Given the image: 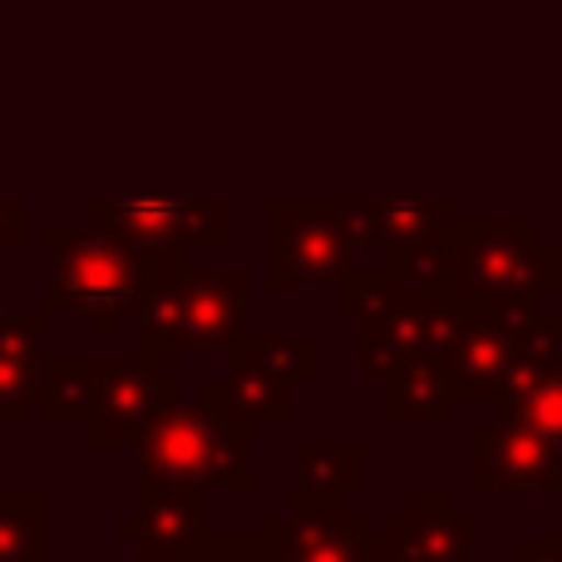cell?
<instances>
[{"instance_id":"cell-1","label":"cell","mask_w":562,"mask_h":562,"mask_svg":"<svg viewBox=\"0 0 562 562\" xmlns=\"http://www.w3.org/2000/svg\"><path fill=\"white\" fill-rule=\"evenodd\" d=\"M435 296L459 316L528 321L543 311V227L538 223H449L439 237Z\"/></svg>"},{"instance_id":"cell-2","label":"cell","mask_w":562,"mask_h":562,"mask_svg":"<svg viewBox=\"0 0 562 562\" xmlns=\"http://www.w3.org/2000/svg\"><path fill=\"white\" fill-rule=\"evenodd\" d=\"M252 311V272L247 267H158L134 306V356L168 366L193 350H227L247 330Z\"/></svg>"},{"instance_id":"cell-3","label":"cell","mask_w":562,"mask_h":562,"mask_svg":"<svg viewBox=\"0 0 562 562\" xmlns=\"http://www.w3.org/2000/svg\"><path fill=\"white\" fill-rule=\"evenodd\" d=\"M134 479L183 488H223L247 494L252 488V425L223 415L213 405H173L154 419L144 439L134 445Z\"/></svg>"},{"instance_id":"cell-4","label":"cell","mask_w":562,"mask_h":562,"mask_svg":"<svg viewBox=\"0 0 562 562\" xmlns=\"http://www.w3.org/2000/svg\"><path fill=\"white\" fill-rule=\"evenodd\" d=\"M49 277H45V316H85L94 336H119V321L134 316L148 277L158 267H144L134 252L109 243L104 233H79L69 223L45 227Z\"/></svg>"},{"instance_id":"cell-5","label":"cell","mask_w":562,"mask_h":562,"mask_svg":"<svg viewBox=\"0 0 562 562\" xmlns=\"http://www.w3.org/2000/svg\"><path fill=\"white\" fill-rule=\"evenodd\" d=\"M223 198H99L89 227L134 252L144 267H183L193 247H227Z\"/></svg>"},{"instance_id":"cell-6","label":"cell","mask_w":562,"mask_h":562,"mask_svg":"<svg viewBox=\"0 0 562 562\" xmlns=\"http://www.w3.org/2000/svg\"><path fill=\"white\" fill-rule=\"evenodd\" d=\"M356 267V243L326 198H277L267 207V291L291 296L301 286H340Z\"/></svg>"},{"instance_id":"cell-7","label":"cell","mask_w":562,"mask_h":562,"mask_svg":"<svg viewBox=\"0 0 562 562\" xmlns=\"http://www.w3.org/2000/svg\"><path fill=\"white\" fill-rule=\"evenodd\" d=\"M356 321H360V375H366L370 385H380V380L395 375L409 360L445 356L459 311L445 306L435 291L390 286V291H380Z\"/></svg>"},{"instance_id":"cell-8","label":"cell","mask_w":562,"mask_h":562,"mask_svg":"<svg viewBox=\"0 0 562 562\" xmlns=\"http://www.w3.org/2000/svg\"><path fill=\"white\" fill-rule=\"evenodd\" d=\"M469 484L474 494H562V445L494 415L469 429Z\"/></svg>"},{"instance_id":"cell-9","label":"cell","mask_w":562,"mask_h":562,"mask_svg":"<svg viewBox=\"0 0 562 562\" xmlns=\"http://www.w3.org/2000/svg\"><path fill=\"white\" fill-rule=\"evenodd\" d=\"M183 405V380L164 375L144 356L99 360V400L89 419L94 449H134L164 409Z\"/></svg>"},{"instance_id":"cell-10","label":"cell","mask_w":562,"mask_h":562,"mask_svg":"<svg viewBox=\"0 0 562 562\" xmlns=\"http://www.w3.org/2000/svg\"><path fill=\"white\" fill-rule=\"evenodd\" d=\"M114 538L134 548L138 562H183L207 538L203 488L134 479V508L114 518Z\"/></svg>"},{"instance_id":"cell-11","label":"cell","mask_w":562,"mask_h":562,"mask_svg":"<svg viewBox=\"0 0 562 562\" xmlns=\"http://www.w3.org/2000/svg\"><path fill=\"white\" fill-rule=\"evenodd\" d=\"M262 543L267 562H375V538L356 514H346L336 498H316L301 488L291 508L272 514Z\"/></svg>"},{"instance_id":"cell-12","label":"cell","mask_w":562,"mask_h":562,"mask_svg":"<svg viewBox=\"0 0 562 562\" xmlns=\"http://www.w3.org/2000/svg\"><path fill=\"white\" fill-rule=\"evenodd\" d=\"M370 538L380 562H474V518L439 488L409 494Z\"/></svg>"},{"instance_id":"cell-13","label":"cell","mask_w":562,"mask_h":562,"mask_svg":"<svg viewBox=\"0 0 562 562\" xmlns=\"http://www.w3.org/2000/svg\"><path fill=\"white\" fill-rule=\"evenodd\" d=\"M518 326V321H514ZM514 326L494 316H459L454 336L445 346V375L454 390V405H494L504 400L514 375Z\"/></svg>"},{"instance_id":"cell-14","label":"cell","mask_w":562,"mask_h":562,"mask_svg":"<svg viewBox=\"0 0 562 562\" xmlns=\"http://www.w3.org/2000/svg\"><path fill=\"white\" fill-rule=\"evenodd\" d=\"M45 311H0V425L15 429L35 409L40 366H45Z\"/></svg>"},{"instance_id":"cell-15","label":"cell","mask_w":562,"mask_h":562,"mask_svg":"<svg viewBox=\"0 0 562 562\" xmlns=\"http://www.w3.org/2000/svg\"><path fill=\"white\" fill-rule=\"evenodd\" d=\"M203 405L223 409L243 425H296V385L257 366H243V360H223V370L203 380Z\"/></svg>"},{"instance_id":"cell-16","label":"cell","mask_w":562,"mask_h":562,"mask_svg":"<svg viewBox=\"0 0 562 562\" xmlns=\"http://www.w3.org/2000/svg\"><path fill=\"white\" fill-rule=\"evenodd\" d=\"M380 419L390 429H439L454 419V390H449L445 360L425 356L400 366L380 380Z\"/></svg>"},{"instance_id":"cell-17","label":"cell","mask_w":562,"mask_h":562,"mask_svg":"<svg viewBox=\"0 0 562 562\" xmlns=\"http://www.w3.org/2000/svg\"><path fill=\"white\" fill-rule=\"evenodd\" d=\"M99 400V360L94 356H55L40 366L35 405L45 409L49 429H89Z\"/></svg>"},{"instance_id":"cell-18","label":"cell","mask_w":562,"mask_h":562,"mask_svg":"<svg viewBox=\"0 0 562 562\" xmlns=\"http://www.w3.org/2000/svg\"><path fill=\"white\" fill-rule=\"evenodd\" d=\"M223 360H243V366H257L277 380H291V385H311L321 375V340L316 336H257V330H237L227 340Z\"/></svg>"},{"instance_id":"cell-19","label":"cell","mask_w":562,"mask_h":562,"mask_svg":"<svg viewBox=\"0 0 562 562\" xmlns=\"http://www.w3.org/2000/svg\"><path fill=\"white\" fill-rule=\"evenodd\" d=\"M498 415L518 419L524 429H533V435L562 445V346L553 350V356L538 360V366L508 390L504 405H498Z\"/></svg>"},{"instance_id":"cell-20","label":"cell","mask_w":562,"mask_h":562,"mask_svg":"<svg viewBox=\"0 0 562 562\" xmlns=\"http://www.w3.org/2000/svg\"><path fill=\"white\" fill-rule=\"evenodd\" d=\"M449 223H454V207H449L445 198H419V203H370V233H375V243L390 247V252L435 243V237H445Z\"/></svg>"},{"instance_id":"cell-21","label":"cell","mask_w":562,"mask_h":562,"mask_svg":"<svg viewBox=\"0 0 562 562\" xmlns=\"http://www.w3.org/2000/svg\"><path fill=\"white\" fill-rule=\"evenodd\" d=\"M366 484V454L356 445H306L296 459V488L316 498H356Z\"/></svg>"},{"instance_id":"cell-22","label":"cell","mask_w":562,"mask_h":562,"mask_svg":"<svg viewBox=\"0 0 562 562\" xmlns=\"http://www.w3.org/2000/svg\"><path fill=\"white\" fill-rule=\"evenodd\" d=\"M0 562H49L45 494H0Z\"/></svg>"},{"instance_id":"cell-23","label":"cell","mask_w":562,"mask_h":562,"mask_svg":"<svg viewBox=\"0 0 562 562\" xmlns=\"http://www.w3.org/2000/svg\"><path fill=\"white\" fill-rule=\"evenodd\" d=\"M183 562H267L262 538H203Z\"/></svg>"},{"instance_id":"cell-24","label":"cell","mask_w":562,"mask_h":562,"mask_svg":"<svg viewBox=\"0 0 562 562\" xmlns=\"http://www.w3.org/2000/svg\"><path fill=\"white\" fill-rule=\"evenodd\" d=\"M25 243V203L20 198H0V247Z\"/></svg>"},{"instance_id":"cell-25","label":"cell","mask_w":562,"mask_h":562,"mask_svg":"<svg viewBox=\"0 0 562 562\" xmlns=\"http://www.w3.org/2000/svg\"><path fill=\"white\" fill-rule=\"evenodd\" d=\"M518 562H562V538L524 533L518 538Z\"/></svg>"},{"instance_id":"cell-26","label":"cell","mask_w":562,"mask_h":562,"mask_svg":"<svg viewBox=\"0 0 562 562\" xmlns=\"http://www.w3.org/2000/svg\"><path fill=\"white\" fill-rule=\"evenodd\" d=\"M543 281L548 291H562V243H543Z\"/></svg>"},{"instance_id":"cell-27","label":"cell","mask_w":562,"mask_h":562,"mask_svg":"<svg viewBox=\"0 0 562 562\" xmlns=\"http://www.w3.org/2000/svg\"><path fill=\"white\" fill-rule=\"evenodd\" d=\"M375 562H380V558H375Z\"/></svg>"},{"instance_id":"cell-28","label":"cell","mask_w":562,"mask_h":562,"mask_svg":"<svg viewBox=\"0 0 562 562\" xmlns=\"http://www.w3.org/2000/svg\"><path fill=\"white\" fill-rule=\"evenodd\" d=\"M134 562H138V558H134Z\"/></svg>"}]
</instances>
